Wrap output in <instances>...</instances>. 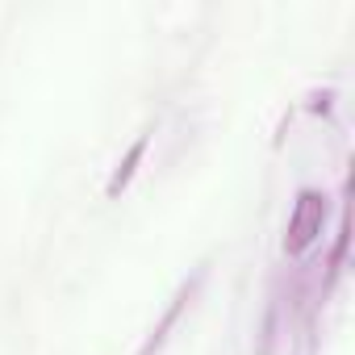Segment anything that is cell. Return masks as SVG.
Wrapping results in <instances>:
<instances>
[{
	"label": "cell",
	"instance_id": "obj_1",
	"mask_svg": "<svg viewBox=\"0 0 355 355\" xmlns=\"http://www.w3.org/2000/svg\"><path fill=\"white\" fill-rule=\"evenodd\" d=\"M326 218H330V201H326V193H318V189H301L297 201H293L288 226H284V255H288V259H301V255L322 239Z\"/></svg>",
	"mask_w": 355,
	"mask_h": 355
},
{
	"label": "cell",
	"instance_id": "obj_2",
	"mask_svg": "<svg viewBox=\"0 0 355 355\" xmlns=\"http://www.w3.org/2000/svg\"><path fill=\"white\" fill-rule=\"evenodd\" d=\"M201 280H205V272H197L193 280H184V284H180V293H175V297H171V305L163 309V318L155 322V330H150V338L142 343V351H138V355H155V351H159V347L167 343V334H171V326H175V322H180V313H184V309H189V301L197 297V288H201Z\"/></svg>",
	"mask_w": 355,
	"mask_h": 355
},
{
	"label": "cell",
	"instance_id": "obj_3",
	"mask_svg": "<svg viewBox=\"0 0 355 355\" xmlns=\"http://www.w3.org/2000/svg\"><path fill=\"white\" fill-rule=\"evenodd\" d=\"M146 134H138L134 142H130V150L117 159V167H113V175H109V184H105V197L109 201H117L125 189H130V180H134V171H138V163H142V155H146Z\"/></svg>",
	"mask_w": 355,
	"mask_h": 355
}]
</instances>
